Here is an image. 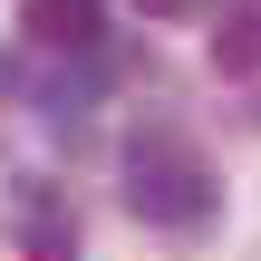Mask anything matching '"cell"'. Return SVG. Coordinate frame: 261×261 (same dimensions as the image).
I'll return each instance as SVG.
<instances>
[{
    "instance_id": "1",
    "label": "cell",
    "mask_w": 261,
    "mask_h": 261,
    "mask_svg": "<svg viewBox=\"0 0 261 261\" xmlns=\"http://www.w3.org/2000/svg\"><path fill=\"white\" fill-rule=\"evenodd\" d=\"M126 213L155 223V232H203L223 213V184L174 126H136L126 136Z\"/></svg>"
},
{
    "instance_id": "3",
    "label": "cell",
    "mask_w": 261,
    "mask_h": 261,
    "mask_svg": "<svg viewBox=\"0 0 261 261\" xmlns=\"http://www.w3.org/2000/svg\"><path fill=\"white\" fill-rule=\"evenodd\" d=\"M213 68H223V77H261V0H223Z\"/></svg>"
},
{
    "instance_id": "2",
    "label": "cell",
    "mask_w": 261,
    "mask_h": 261,
    "mask_svg": "<svg viewBox=\"0 0 261 261\" xmlns=\"http://www.w3.org/2000/svg\"><path fill=\"white\" fill-rule=\"evenodd\" d=\"M29 39L68 48V58H97V0H29Z\"/></svg>"
},
{
    "instance_id": "4",
    "label": "cell",
    "mask_w": 261,
    "mask_h": 261,
    "mask_svg": "<svg viewBox=\"0 0 261 261\" xmlns=\"http://www.w3.org/2000/svg\"><path fill=\"white\" fill-rule=\"evenodd\" d=\"M136 10H145V19H194L203 0H136Z\"/></svg>"
}]
</instances>
